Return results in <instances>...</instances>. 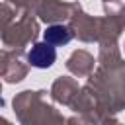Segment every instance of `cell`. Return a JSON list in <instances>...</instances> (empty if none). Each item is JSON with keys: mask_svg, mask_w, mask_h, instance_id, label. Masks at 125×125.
Segmentation results:
<instances>
[{"mask_svg": "<svg viewBox=\"0 0 125 125\" xmlns=\"http://www.w3.org/2000/svg\"><path fill=\"white\" fill-rule=\"evenodd\" d=\"M57 59V51H55V45L51 43H37L31 47V51L27 53V61L37 66V68H49Z\"/></svg>", "mask_w": 125, "mask_h": 125, "instance_id": "6da1fadb", "label": "cell"}, {"mask_svg": "<svg viewBox=\"0 0 125 125\" xmlns=\"http://www.w3.org/2000/svg\"><path fill=\"white\" fill-rule=\"evenodd\" d=\"M45 41L59 47V45H66L70 39H72V31L66 27V25H49L43 33Z\"/></svg>", "mask_w": 125, "mask_h": 125, "instance_id": "7a4b0ae2", "label": "cell"}]
</instances>
